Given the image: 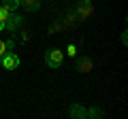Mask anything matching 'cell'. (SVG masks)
<instances>
[{
  "instance_id": "8fae6325",
  "label": "cell",
  "mask_w": 128,
  "mask_h": 119,
  "mask_svg": "<svg viewBox=\"0 0 128 119\" xmlns=\"http://www.w3.org/2000/svg\"><path fill=\"white\" fill-rule=\"evenodd\" d=\"M66 51H68L70 58H77V47H75V45H68V49H66Z\"/></svg>"
},
{
  "instance_id": "9c48e42d",
  "label": "cell",
  "mask_w": 128,
  "mask_h": 119,
  "mask_svg": "<svg viewBox=\"0 0 128 119\" xmlns=\"http://www.w3.org/2000/svg\"><path fill=\"white\" fill-rule=\"evenodd\" d=\"M19 2H22V0H4V4L9 6L11 11H15V9H17V6H19Z\"/></svg>"
},
{
  "instance_id": "30bf717a",
  "label": "cell",
  "mask_w": 128,
  "mask_h": 119,
  "mask_svg": "<svg viewBox=\"0 0 128 119\" xmlns=\"http://www.w3.org/2000/svg\"><path fill=\"white\" fill-rule=\"evenodd\" d=\"M4 49H6V51H13V49H15V41H13V38H9V41L4 43Z\"/></svg>"
},
{
  "instance_id": "52a82bcc",
  "label": "cell",
  "mask_w": 128,
  "mask_h": 119,
  "mask_svg": "<svg viewBox=\"0 0 128 119\" xmlns=\"http://www.w3.org/2000/svg\"><path fill=\"white\" fill-rule=\"evenodd\" d=\"M102 115H105V113H102L98 106H92L90 111H86V117H92V119H98V117H102Z\"/></svg>"
},
{
  "instance_id": "5b68a950",
  "label": "cell",
  "mask_w": 128,
  "mask_h": 119,
  "mask_svg": "<svg viewBox=\"0 0 128 119\" xmlns=\"http://www.w3.org/2000/svg\"><path fill=\"white\" fill-rule=\"evenodd\" d=\"M68 117H70V119H83V117H86V109H83L81 104L75 102V104L68 106Z\"/></svg>"
},
{
  "instance_id": "7a4b0ae2",
  "label": "cell",
  "mask_w": 128,
  "mask_h": 119,
  "mask_svg": "<svg viewBox=\"0 0 128 119\" xmlns=\"http://www.w3.org/2000/svg\"><path fill=\"white\" fill-rule=\"evenodd\" d=\"M0 64H2V68H6V70H15L19 66V58L13 53V51H6V53L0 58Z\"/></svg>"
},
{
  "instance_id": "8992f818",
  "label": "cell",
  "mask_w": 128,
  "mask_h": 119,
  "mask_svg": "<svg viewBox=\"0 0 128 119\" xmlns=\"http://www.w3.org/2000/svg\"><path fill=\"white\" fill-rule=\"evenodd\" d=\"M19 6H24L26 11H32V13H34V11L41 9V0H22Z\"/></svg>"
},
{
  "instance_id": "6da1fadb",
  "label": "cell",
  "mask_w": 128,
  "mask_h": 119,
  "mask_svg": "<svg viewBox=\"0 0 128 119\" xmlns=\"http://www.w3.org/2000/svg\"><path fill=\"white\" fill-rule=\"evenodd\" d=\"M62 60H64V53L60 49H49L45 53V64L49 66V68H60Z\"/></svg>"
},
{
  "instance_id": "7c38bea8",
  "label": "cell",
  "mask_w": 128,
  "mask_h": 119,
  "mask_svg": "<svg viewBox=\"0 0 128 119\" xmlns=\"http://www.w3.org/2000/svg\"><path fill=\"white\" fill-rule=\"evenodd\" d=\"M4 53H6V49H4V43L0 41V58H2V55H4Z\"/></svg>"
},
{
  "instance_id": "3957f363",
  "label": "cell",
  "mask_w": 128,
  "mask_h": 119,
  "mask_svg": "<svg viewBox=\"0 0 128 119\" xmlns=\"http://www.w3.org/2000/svg\"><path fill=\"white\" fill-rule=\"evenodd\" d=\"M24 26V17L17 13H11L9 17L4 19V28L6 30H11V32H15V30H19V28Z\"/></svg>"
},
{
  "instance_id": "277c9868",
  "label": "cell",
  "mask_w": 128,
  "mask_h": 119,
  "mask_svg": "<svg viewBox=\"0 0 128 119\" xmlns=\"http://www.w3.org/2000/svg\"><path fill=\"white\" fill-rule=\"evenodd\" d=\"M75 68H77L79 72H90L92 70V60L86 58V55H81V58L75 60Z\"/></svg>"
},
{
  "instance_id": "4fadbf2b",
  "label": "cell",
  "mask_w": 128,
  "mask_h": 119,
  "mask_svg": "<svg viewBox=\"0 0 128 119\" xmlns=\"http://www.w3.org/2000/svg\"><path fill=\"white\" fill-rule=\"evenodd\" d=\"M0 30H4V19L0 17Z\"/></svg>"
},
{
  "instance_id": "ba28073f",
  "label": "cell",
  "mask_w": 128,
  "mask_h": 119,
  "mask_svg": "<svg viewBox=\"0 0 128 119\" xmlns=\"http://www.w3.org/2000/svg\"><path fill=\"white\" fill-rule=\"evenodd\" d=\"M11 13H13V11H11L9 6H6L4 2H2V4H0V17H2V19H6V17L11 15Z\"/></svg>"
}]
</instances>
